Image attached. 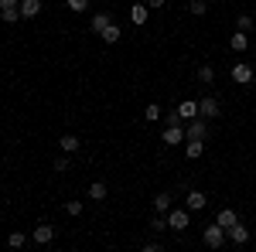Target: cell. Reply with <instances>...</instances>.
<instances>
[{"label":"cell","mask_w":256,"mask_h":252,"mask_svg":"<svg viewBox=\"0 0 256 252\" xmlns=\"http://www.w3.org/2000/svg\"><path fill=\"white\" fill-rule=\"evenodd\" d=\"M253 14H239V20H236V24H239V31H250V27H253Z\"/></svg>","instance_id":"25"},{"label":"cell","mask_w":256,"mask_h":252,"mask_svg":"<svg viewBox=\"0 0 256 252\" xmlns=\"http://www.w3.org/2000/svg\"><path fill=\"white\" fill-rule=\"evenodd\" d=\"M205 10H208L205 0H192V3H188V14H192V17H205Z\"/></svg>","instance_id":"22"},{"label":"cell","mask_w":256,"mask_h":252,"mask_svg":"<svg viewBox=\"0 0 256 252\" xmlns=\"http://www.w3.org/2000/svg\"><path fill=\"white\" fill-rule=\"evenodd\" d=\"M226 232H229V239H232L236 246H246V242H250V229H246L242 222H236V225H232V229H226Z\"/></svg>","instance_id":"9"},{"label":"cell","mask_w":256,"mask_h":252,"mask_svg":"<svg viewBox=\"0 0 256 252\" xmlns=\"http://www.w3.org/2000/svg\"><path fill=\"white\" fill-rule=\"evenodd\" d=\"M10 7H20V0H0V10H10Z\"/></svg>","instance_id":"31"},{"label":"cell","mask_w":256,"mask_h":252,"mask_svg":"<svg viewBox=\"0 0 256 252\" xmlns=\"http://www.w3.org/2000/svg\"><path fill=\"white\" fill-rule=\"evenodd\" d=\"M150 229H154V232H164V229H168V218H164V215H158V218L150 222Z\"/></svg>","instance_id":"27"},{"label":"cell","mask_w":256,"mask_h":252,"mask_svg":"<svg viewBox=\"0 0 256 252\" xmlns=\"http://www.w3.org/2000/svg\"><path fill=\"white\" fill-rule=\"evenodd\" d=\"M198 82H202V85H212V82H216V68H212V65H202V68H198Z\"/></svg>","instance_id":"20"},{"label":"cell","mask_w":256,"mask_h":252,"mask_svg":"<svg viewBox=\"0 0 256 252\" xmlns=\"http://www.w3.org/2000/svg\"><path fill=\"white\" fill-rule=\"evenodd\" d=\"M31 239H34V246H48V242L55 239V229H52V225H38V229L31 232Z\"/></svg>","instance_id":"8"},{"label":"cell","mask_w":256,"mask_h":252,"mask_svg":"<svg viewBox=\"0 0 256 252\" xmlns=\"http://www.w3.org/2000/svg\"><path fill=\"white\" fill-rule=\"evenodd\" d=\"M218 225H222V229H232V225H236L239 222V215L232 212V208H222V212H218V218H216Z\"/></svg>","instance_id":"12"},{"label":"cell","mask_w":256,"mask_h":252,"mask_svg":"<svg viewBox=\"0 0 256 252\" xmlns=\"http://www.w3.org/2000/svg\"><path fill=\"white\" fill-rule=\"evenodd\" d=\"M160 140H164V143H168V147H174V143H181V140H184V126H181V123H168V130H164V133H160Z\"/></svg>","instance_id":"5"},{"label":"cell","mask_w":256,"mask_h":252,"mask_svg":"<svg viewBox=\"0 0 256 252\" xmlns=\"http://www.w3.org/2000/svg\"><path fill=\"white\" fill-rule=\"evenodd\" d=\"M130 20L134 24H147V3H134L130 7Z\"/></svg>","instance_id":"17"},{"label":"cell","mask_w":256,"mask_h":252,"mask_svg":"<svg viewBox=\"0 0 256 252\" xmlns=\"http://www.w3.org/2000/svg\"><path fill=\"white\" fill-rule=\"evenodd\" d=\"M58 147L65 150V154H76V150H79V136H76V133H65L58 140Z\"/></svg>","instance_id":"15"},{"label":"cell","mask_w":256,"mask_h":252,"mask_svg":"<svg viewBox=\"0 0 256 252\" xmlns=\"http://www.w3.org/2000/svg\"><path fill=\"white\" fill-rule=\"evenodd\" d=\"M171 205H174L171 191H160L158 198H154V212H158V215H168V212H171Z\"/></svg>","instance_id":"10"},{"label":"cell","mask_w":256,"mask_h":252,"mask_svg":"<svg viewBox=\"0 0 256 252\" xmlns=\"http://www.w3.org/2000/svg\"><path fill=\"white\" fill-rule=\"evenodd\" d=\"M147 7H164V0H147Z\"/></svg>","instance_id":"32"},{"label":"cell","mask_w":256,"mask_h":252,"mask_svg":"<svg viewBox=\"0 0 256 252\" xmlns=\"http://www.w3.org/2000/svg\"><path fill=\"white\" fill-rule=\"evenodd\" d=\"M144 116H147V123H154V119L160 116V109H158V106H154V102H150V106H147V113H144Z\"/></svg>","instance_id":"29"},{"label":"cell","mask_w":256,"mask_h":252,"mask_svg":"<svg viewBox=\"0 0 256 252\" xmlns=\"http://www.w3.org/2000/svg\"><path fill=\"white\" fill-rule=\"evenodd\" d=\"M20 17H38L41 14V0H20Z\"/></svg>","instance_id":"11"},{"label":"cell","mask_w":256,"mask_h":252,"mask_svg":"<svg viewBox=\"0 0 256 252\" xmlns=\"http://www.w3.org/2000/svg\"><path fill=\"white\" fill-rule=\"evenodd\" d=\"M65 212L68 215H82V201H65Z\"/></svg>","instance_id":"28"},{"label":"cell","mask_w":256,"mask_h":252,"mask_svg":"<svg viewBox=\"0 0 256 252\" xmlns=\"http://www.w3.org/2000/svg\"><path fill=\"white\" fill-rule=\"evenodd\" d=\"M164 218H168V229L184 232V229H188V222H192V212H188V208H174V205H171V212L164 215Z\"/></svg>","instance_id":"1"},{"label":"cell","mask_w":256,"mask_h":252,"mask_svg":"<svg viewBox=\"0 0 256 252\" xmlns=\"http://www.w3.org/2000/svg\"><path fill=\"white\" fill-rule=\"evenodd\" d=\"M24 242H28V235H24V232H10V239H7L10 249H24Z\"/></svg>","instance_id":"24"},{"label":"cell","mask_w":256,"mask_h":252,"mask_svg":"<svg viewBox=\"0 0 256 252\" xmlns=\"http://www.w3.org/2000/svg\"><path fill=\"white\" fill-rule=\"evenodd\" d=\"M102 198H106V184L102 181H92L89 184V201H102Z\"/></svg>","instance_id":"19"},{"label":"cell","mask_w":256,"mask_h":252,"mask_svg":"<svg viewBox=\"0 0 256 252\" xmlns=\"http://www.w3.org/2000/svg\"><path fill=\"white\" fill-rule=\"evenodd\" d=\"M229 48H232V51H246V48H250V38H246V31H236V34L229 38Z\"/></svg>","instance_id":"14"},{"label":"cell","mask_w":256,"mask_h":252,"mask_svg":"<svg viewBox=\"0 0 256 252\" xmlns=\"http://www.w3.org/2000/svg\"><path fill=\"white\" fill-rule=\"evenodd\" d=\"M110 24H113V17H110V14H96V17H92V34H102Z\"/></svg>","instance_id":"18"},{"label":"cell","mask_w":256,"mask_h":252,"mask_svg":"<svg viewBox=\"0 0 256 252\" xmlns=\"http://www.w3.org/2000/svg\"><path fill=\"white\" fill-rule=\"evenodd\" d=\"M89 7V0H68V10H76V14H82Z\"/></svg>","instance_id":"26"},{"label":"cell","mask_w":256,"mask_h":252,"mask_svg":"<svg viewBox=\"0 0 256 252\" xmlns=\"http://www.w3.org/2000/svg\"><path fill=\"white\" fill-rule=\"evenodd\" d=\"M208 136V126H205V119L195 116V119H188V126H184V140H205Z\"/></svg>","instance_id":"4"},{"label":"cell","mask_w":256,"mask_h":252,"mask_svg":"<svg viewBox=\"0 0 256 252\" xmlns=\"http://www.w3.org/2000/svg\"><path fill=\"white\" fill-rule=\"evenodd\" d=\"M232 78H236L239 85L253 82V65H246V61H239V65H232Z\"/></svg>","instance_id":"7"},{"label":"cell","mask_w":256,"mask_h":252,"mask_svg":"<svg viewBox=\"0 0 256 252\" xmlns=\"http://www.w3.org/2000/svg\"><path fill=\"white\" fill-rule=\"evenodd\" d=\"M0 20H4V24H18V20H20V10H18V7H10V10H0Z\"/></svg>","instance_id":"23"},{"label":"cell","mask_w":256,"mask_h":252,"mask_svg":"<svg viewBox=\"0 0 256 252\" xmlns=\"http://www.w3.org/2000/svg\"><path fill=\"white\" fill-rule=\"evenodd\" d=\"M202 143H205V140H188V143H184V154H188V160H198V157H202V150H205Z\"/></svg>","instance_id":"16"},{"label":"cell","mask_w":256,"mask_h":252,"mask_svg":"<svg viewBox=\"0 0 256 252\" xmlns=\"http://www.w3.org/2000/svg\"><path fill=\"white\" fill-rule=\"evenodd\" d=\"M99 38L106 41V44H116V41L123 38V34H120V27H116V24H110V27H106V31H102V34H99Z\"/></svg>","instance_id":"21"},{"label":"cell","mask_w":256,"mask_h":252,"mask_svg":"<svg viewBox=\"0 0 256 252\" xmlns=\"http://www.w3.org/2000/svg\"><path fill=\"white\" fill-rule=\"evenodd\" d=\"M55 171H58V174H65V171H68V154L55 160Z\"/></svg>","instance_id":"30"},{"label":"cell","mask_w":256,"mask_h":252,"mask_svg":"<svg viewBox=\"0 0 256 252\" xmlns=\"http://www.w3.org/2000/svg\"><path fill=\"white\" fill-rule=\"evenodd\" d=\"M195 116H198V102L188 99V102H181V106H178V119H195Z\"/></svg>","instance_id":"13"},{"label":"cell","mask_w":256,"mask_h":252,"mask_svg":"<svg viewBox=\"0 0 256 252\" xmlns=\"http://www.w3.org/2000/svg\"><path fill=\"white\" fill-rule=\"evenodd\" d=\"M205 205H208L205 191H188V198H184V208H188V212H202Z\"/></svg>","instance_id":"6"},{"label":"cell","mask_w":256,"mask_h":252,"mask_svg":"<svg viewBox=\"0 0 256 252\" xmlns=\"http://www.w3.org/2000/svg\"><path fill=\"white\" fill-rule=\"evenodd\" d=\"M226 229H222V225H208V229H205V232H202V239H205V246H208V249H222V242H226Z\"/></svg>","instance_id":"2"},{"label":"cell","mask_w":256,"mask_h":252,"mask_svg":"<svg viewBox=\"0 0 256 252\" xmlns=\"http://www.w3.org/2000/svg\"><path fill=\"white\" fill-rule=\"evenodd\" d=\"M218 113H222V102H218L216 96L198 99V116H202V119H216Z\"/></svg>","instance_id":"3"}]
</instances>
